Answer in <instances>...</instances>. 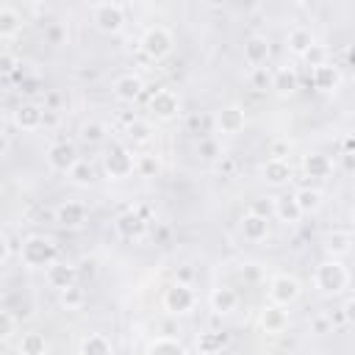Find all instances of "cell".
I'll use <instances>...</instances> for the list:
<instances>
[{
	"instance_id": "1",
	"label": "cell",
	"mask_w": 355,
	"mask_h": 355,
	"mask_svg": "<svg viewBox=\"0 0 355 355\" xmlns=\"http://www.w3.org/2000/svg\"><path fill=\"white\" fill-rule=\"evenodd\" d=\"M19 261L25 269H47L53 261H58V244L55 239L44 233H31L19 241Z\"/></svg>"
},
{
	"instance_id": "2",
	"label": "cell",
	"mask_w": 355,
	"mask_h": 355,
	"mask_svg": "<svg viewBox=\"0 0 355 355\" xmlns=\"http://www.w3.org/2000/svg\"><path fill=\"white\" fill-rule=\"evenodd\" d=\"M313 286H316L322 294H330V297L344 294L347 286H349V269L344 266L341 258H330V255H327V258L319 261L316 269H313Z\"/></svg>"
},
{
	"instance_id": "3",
	"label": "cell",
	"mask_w": 355,
	"mask_h": 355,
	"mask_svg": "<svg viewBox=\"0 0 355 355\" xmlns=\"http://www.w3.org/2000/svg\"><path fill=\"white\" fill-rule=\"evenodd\" d=\"M103 169L108 175V180H125L136 172V158L133 150L125 141H111L103 153Z\"/></svg>"
},
{
	"instance_id": "4",
	"label": "cell",
	"mask_w": 355,
	"mask_h": 355,
	"mask_svg": "<svg viewBox=\"0 0 355 355\" xmlns=\"http://www.w3.org/2000/svg\"><path fill=\"white\" fill-rule=\"evenodd\" d=\"M194 305H197V294H194V288H191L189 283H183V280L169 283V286L164 288V294H161V308H164L169 316H189V313L194 311Z\"/></svg>"
},
{
	"instance_id": "5",
	"label": "cell",
	"mask_w": 355,
	"mask_h": 355,
	"mask_svg": "<svg viewBox=\"0 0 355 355\" xmlns=\"http://www.w3.org/2000/svg\"><path fill=\"white\" fill-rule=\"evenodd\" d=\"M266 297H269V302H277L283 308H291L302 297V283L294 275H288V272H277L266 283Z\"/></svg>"
},
{
	"instance_id": "6",
	"label": "cell",
	"mask_w": 355,
	"mask_h": 355,
	"mask_svg": "<svg viewBox=\"0 0 355 355\" xmlns=\"http://www.w3.org/2000/svg\"><path fill=\"white\" fill-rule=\"evenodd\" d=\"M175 47V36L164 28V25H153L141 33L139 39V50L150 58V61H164Z\"/></svg>"
},
{
	"instance_id": "7",
	"label": "cell",
	"mask_w": 355,
	"mask_h": 355,
	"mask_svg": "<svg viewBox=\"0 0 355 355\" xmlns=\"http://www.w3.org/2000/svg\"><path fill=\"white\" fill-rule=\"evenodd\" d=\"M47 122V108L28 100V103H19L14 111H11V125L22 133H33V130H42Z\"/></svg>"
},
{
	"instance_id": "8",
	"label": "cell",
	"mask_w": 355,
	"mask_h": 355,
	"mask_svg": "<svg viewBox=\"0 0 355 355\" xmlns=\"http://www.w3.org/2000/svg\"><path fill=\"white\" fill-rule=\"evenodd\" d=\"M214 128L219 136H239L247 128V111L239 103H227L214 114Z\"/></svg>"
},
{
	"instance_id": "9",
	"label": "cell",
	"mask_w": 355,
	"mask_h": 355,
	"mask_svg": "<svg viewBox=\"0 0 355 355\" xmlns=\"http://www.w3.org/2000/svg\"><path fill=\"white\" fill-rule=\"evenodd\" d=\"M44 158H47V166H50L53 172H58V175H67V172L75 166V161H78L80 155H78V147H75V141H67V139H61V141H53V144L47 147Z\"/></svg>"
},
{
	"instance_id": "10",
	"label": "cell",
	"mask_w": 355,
	"mask_h": 355,
	"mask_svg": "<svg viewBox=\"0 0 355 355\" xmlns=\"http://www.w3.org/2000/svg\"><path fill=\"white\" fill-rule=\"evenodd\" d=\"M147 108H150V114H153L155 119L169 122V119H175V116L180 114V97H178V92H172V89H155V92L150 94V100H147Z\"/></svg>"
},
{
	"instance_id": "11",
	"label": "cell",
	"mask_w": 355,
	"mask_h": 355,
	"mask_svg": "<svg viewBox=\"0 0 355 355\" xmlns=\"http://www.w3.org/2000/svg\"><path fill=\"white\" fill-rule=\"evenodd\" d=\"M92 19H94L97 31H103V33L111 36V33H119V31L125 28V8H122L119 3L105 0V3H100V6L94 8Z\"/></svg>"
},
{
	"instance_id": "12",
	"label": "cell",
	"mask_w": 355,
	"mask_h": 355,
	"mask_svg": "<svg viewBox=\"0 0 355 355\" xmlns=\"http://www.w3.org/2000/svg\"><path fill=\"white\" fill-rule=\"evenodd\" d=\"M86 216H89V211H86V205L78 202V200H61V202L55 205V211H53L55 225H58V227H67V230L83 227V225H86Z\"/></svg>"
},
{
	"instance_id": "13",
	"label": "cell",
	"mask_w": 355,
	"mask_h": 355,
	"mask_svg": "<svg viewBox=\"0 0 355 355\" xmlns=\"http://www.w3.org/2000/svg\"><path fill=\"white\" fill-rule=\"evenodd\" d=\"M239 233L244 236V241H252V244H261L269 239V216L258 214V211H244L241 219H239Z\"/></svg>"
},
{
	"instance_id": "14",
	"label": "cell",
	"mask_w": 355,
	"mask_h": 355,
	"mask_svg": "<svg viewBox=\"0 0 355 355\" xmlns=\"http://www.w3.org/2000/svg\"><path fill=\"white\" fill-rule=\"evenodd\" d=\"M288 311L283 308V305H277V302H269V305H263L261 308V313H258V327H261V333H266V336H280V333H286L288 330Z\"/></svg>"
},
{
	"instance_id": "15",
	"label": "cell",
	"mask_w": 355,
	"mask_h": 355,
	"mask_svg": "<svg viewBox=\"0 0 355 355\" xmlns=\"http://www.w3.org/2000/svg\"><path fill=\"white\" fill-rule=\"evenodd\" d=\"M261 180L266 183V186H272V189H283V186H288L291 183V164H288V158H266L263 164H261Z\"/></svg>"
},
{
	"instance_id": "16",
	"label": "cell",
	"mask_w": 355,
	"mask_h": 355,
	"mask_svg": "<svg viewBox=\"0 0 355 355\" xmlns=\"http://www.w3.org/2000/svg\"><path fill=\"white\" fill-rule=\"evenodd\" d=\"M311 83L316 92H324V94H333L338 86H341V72L336 64L330 61H319L311 67Z\"/></svg>"
},
{
	"instance_id": "17",
	"label": "cell",
	"mask_w": 355,
	"mask_h": 355,
	"mask_svg": "<svg viewBox=\"0 0 355 355\" xmlns=\"http://www.w3.org/2000/svg\"><path fill=\"white\" fill-rule=\"evenodd\" d=\"M111 92L119 103H136L141 94H144V78L136 75V72H125L119 78H114L111 83Z\"/></svg>"
},
{
	"instance_id": "18",
	"label": "cell",
	"mask_w": 355,
	"mask_h": 355,
	"mask_svg": "<svg viewBox=\"0 0 355 355\" xmlns=\"http://www.w3.org/2000/svg\"><path fill=\"white\" fill-rule=\"evenodd\" d=\"M44 280L50 288H67L72 283H78V266L69 263V261H53L47 269H44Z\"/></svg>"
},
{
	"instance_id": "19",
	"label": "cell",
	"mask_w": 355,
	"mask_h": 355,
	"mask_svg": "<svg viewBox=\"0 0 355 355\" xmlns=\"http://www.w3.org/2000/svg\"><path fill=\"white\" fill-rule=\"evenodd\" d=\"M239 291L230 288V286H216L211 294H208V305L216 316H230L233 311H239Z\"/></svg>"
},
{
	"instance_id": "20",
	"label": "cell",
	"mask_w": 355,
	"mask_h": 355,
	"mask_svg": "<svg viewBox=\"0 0 355 355\" xmlns=\"http://www.w3.org/2000/svg\"><path fill=\"white\" fill-rule=\"evenodd\" d=\"M269 55H272V44H269L266 36L252 33V36L244 39V61L250 64V69L252 67H263L269 61Z\"/></svg>"
},
{
	"instance_id": "21",
	"label": "cell",
	"mask_w": 355,
	"mask_h": 355,
	"mask_svg": "<svg viewBox=\"0 0 355 355\" xmlns=\"http://www.w3.org/2000/svg\"><path fill=\"white\" fill-rule=\"evenodd\" d=\"M144 227H147V219L141 216V211H125V214H119V216L114 219L116 236H119V239H128V241L139 239V236L144 233Z\"/></svg>"
},
{
	"instance_id": "22",
	"label": "cell",
	"mask_w": 355,
	"mask_h": 355,
	"mask_svg": "<svg viewBox=\"0 0 355 355\" xmlns=\"http://www.w3.org/2000/svg\"><path fill=\"white\" fill-rule=\"evenodd\" d=\"M302 175L305 178H313V180H327L333 175V161L330 155L313 150V153H305L302 155Z\"/></svg>"
},
{
	"instance_id": "23",
	"label": "cell",
	"mask_w": 355,
	"mask_h": 355,
	"mask_svg": "<svg viewBox=\"0 0 355 355\" xmlns=\"http://www.w3.org/2000/svg\"><path fill=\"white\" fill-rule=\"evenodd\" d=\"M272 216L283 225H297L302 219V211L297 205V197L294 194H277L272 197Z\"/></svg>"
},
{
	"instance_id": "24",
	"label": "cell",
	"mask_w": 355,
	"mask_h": 355,
	"mask_svg": "<svg viewBox=\"0 0 355 355\" xmlns=\"http://www.w3.org/2000/svg\"><path fill=\"white\" fill-rule=\"evenodd\" d=\"M352 244H355V239H352L349 230H333V233H327L324 241H322L324 255H330V258H344V255H349V252H352Z\"/></svg>"
},
{
	"instance_id": "25",
	"label": "cell",
	"mask_w": 355,
	"mask_h": 355,
	"mask_svg": "<svg viewBox=\"0 0 355 355\" xmlns=\"http://www.w3.org/2000/svg\"><path fill=\"white\" fill-rule=\"evenodd\" d=\"M300 89V75L294 67H277L272 72V92L280 94V97H288Z\"/></svg>"
},
{
	"instance_id": "26",
	"label": "cell",
	"mask_w": 355,
	"mask_h": 355,
	"mask_svg": "<svg viewBox=\"0 0 355 355\" xmlns=\"http://www.w3.org/2000/svg\"><path fill=\"white\" fill-rule=\"evenodd\" d=\"M144 352L147 355H183L186 352V344L178 336L164 333V336H155L153 341H147L144 344Z\"/></svg>"
},
{
	"instance_id": "27",
	"label": "cell",
	"mask_w": 355,
	"mask_h": 355,
	"mask_svg": "<svg viewBox=\"0 0 355 355\" xmlns=\"http://www.w3.org/2000/svg\"><path fill=\"white\" fill-rule=\"evenodd\" d=\"M78 139H80L83 144H89V147L103 144V141L108 139V128H105V122H100V119L89 116V119H83V122H80V128H78Z\"/></svg>"
},
{
	"instance_id": "28",
	"label": "cell",
	"mask_w": 355,
	"mask_h": 355,
	"mask_svg": "<svg viewBox=\"0 0 355 355\" xmlns=\"http://www.w3.org/2000/svg\"><path fill=\"white\" fill-rule=\"evenodd\" d=\"M78 352L80 355H108V352H114V344L105 333H86L78 341Z\"/></svg>"
},
{
	"instance_id": "29",
	"label": "cell",
	"mask_w": 355,
	"mask_h": 355,
	"mask_svg": "<svg viewBox=\"0 0 355 355\" xmlns=\"http://www.w3.org/2000/svg\"><path fill=\"white\" fill-rule=\"evenodd\" d=\"M294 197H297V205H300L302 216L319 214V208H322V202H324V194H322L316 186H302V189L294 191Z\"/></svg>"
},
{
	"instance_id": "30",
	"label": "cell",
	"mask_w": 355,
	"mask_h": 355,
	"mask_svg": "<svg viewBox=\"0 0 355 355\" xmlns=\"http://www.w3.org/2000/svg\"><path fill=\"white\" fill-rule=\"evenodd\" d=\"M153 136H155V130H153V125L147 119H139V116L128 119V125H125V141H130V144H150Z\"/></svg>"
},
{
	"instance_id": "31",
	"label": "cell",
	"mask_w": 355,
	"mask_h": 355,
	"mask_svg": "<svg viewBox=\"0 0 355 355\" xmlns=\"http://www.w3.org/2000/svg\"><path fill=\"white\" fill-rule=\"evenodd\" d=\"M17 352L19 355H47L50 352V341L44 333H22L17 341Z\"/></svg>"
},
{
	"instance_id": "32",
	"label": "cell",
	"mask_w": 355,
	"mask_h": 355,
	"mask_svg": "<svg viewBox=\"0 0 355 355\" xmlns=\"http://www.w3.org/2000/svg\"><path fill=\"white\" fill-rule=\"evenodd\" d=\"M22 31V14L14 6H3L0 8V39L8 42Z\"/></svg>"
},
{
	"instance_id": "33",
	"label": "cell",
	"mask_w": 355,
	"mask_h": 355,
	"mask_svg": "<svg viewBox=\"0 0 355 355\" xmlns=\"http://www.w3.org/2000/svg\"><path fill=\"white\" fill-rule=\"evenodd\" d=\"M286 44H288V50L294 53V55H305L313 44H316V39H313V33L308 31V28H302V25H297V28H291L288 31V36H286Z\"/></svg>"
},
{
	"instance_id": "34",
	"label": "cell",
	"mask_w": 355,
	"mask_h": 355,
	"mask_svg": "<svg viewBox=\"0 0 355 355\" xmlns=\"http://www.w3.org/2000/svg\"><path fill=\"white\" fill-rule=\"evenodd\" d=\"M67 178H69L72 186H78V189H89V186L97 180V172H94V164H92V161L78 158L75 166L67 172Z\"/></svg>"
},
{
	"instance_id": "35",
	"label": "cell",
	"mask_w": 355,
	"mask_h": 355,
	"mask_svg": "<svg viewBox=\"0 0 355 355\" xmlns=\"http://www.w3.org/2000/svg\"><path fill=\"white\" fill-rule=\"evenodd\" d=\"M58 305H61L67 313H78V311H83V305H86V291H83L78 283H72V286H67V288H58Z\"/></svg>"
},
{
	"instance_id": "36",
	"label": "cell",
	"mask_w": 355,
	"mask_h": 355,
	"mask_svg": "<svg viewBox=\"0 0 355 355\" xmlns=\"http://www.w3.org/2000/svg\"><path fill=\"white\" fill-rule=\"evenodd\" d=\"M197 158L200 161H205V164H214V161H219V158H225V150H222V141L216 139V136H202L200 141H197Z\"/></svg>"
},
{
	"instance_id": "37",
	"label": "cell",
	"mask_w": 355,
	"mask_h": 355,
	"mask_svg": "<svg viewBox=\"0 0 355 355\" xmlns=\"http://www.w3.org/2000/svg\"><path fill=\"white\" fill-rule=\"evenodd\" d=\"M136 172H139V178H158V172H161L158 155H153V153L139 155V158H136Z\"/></svg>"
},
{
	"instance_id": "38",
	"label": "cell",
	"mask_w": 355,
	"mask_h": 355,
	"mask_svg": "<svg viewBox=\"0 0 355 355\" xmlns=\"http://www.w3.org/2000/svg\"><path fill=\"white\" fill-rule=\"evenodd\" d=\"M17 327H19L17 316H14L11 311H3V313H0V344H8V341L17 336Z\"/></svg>"
},
{
	"instance_id": "39",
	"label": "cell",
	"mask_w": 355,
	"mask_h": 355,
	"mask_svg": "<svg viewBox=\"0 0 355 355\" xmlns=\"http://www.w3.org/2000/svg\"><path fill=\"white\" fill-rule=\"evenodd\" d=\"M225 344H227V338H225L222 333H202V336L197 338V349H200V352H219Z\"/></svg>"
},
{
	"instance_id": "40",
	"label": "cell",
	"mask_w": 355,
	"mask_h": 355,
	"mask_svg": "<svg viewBox=\"0 0 355 355\" xmlns=\"http://www.w3.org/2000/svg\"><path fill=\"white\" fill-rule=\"evenodd\" d=\"M250 86H252L255 92L272 89V72H269L266 67H252V69H250Z\"/></svg>"
},
{
	"instance_id": "41",
	"label": "cell",
	"mask_w": 355,
	"mask_h": 355,
	"mask_svg": "<svg viewBox=\"0 0 355 355\" xmlns=\"http://www.w3.org/2000/svg\"><path fill=\"white\" fill-rule=\"evenodd\" d=\"M14 255H19V244H14L11 230H3V233H0V263L6 266Z\"/></svg>"
},
{
	"instance_id": "42",
	"label": "cell",
	"mask_w": 355,
	"mask_h": 355,
	"mask_svg": "<svg viewBox=\"0 0 355 355\" xmlns=\"http://www.w3.org/2000/svg\"><path fill=\"white\" fill-rule=\"evenodd\" d=\"M311 333H313V336H327V333H333V319H330L327 313L313 316V319H311Z\"/></svg>"
},
{
	"instance_id": "43",
	"label": "cell",
	"mask_w": 355,
	"mask_h": 355,
	"mask_svg": "<svg viewBox=\"0 0 355 355\" xmlns=\"http://www.w3.org/2000/svg\"><path fill=\"white\" fill-rule=\"evenodd\" d=\"M288 153H291L288 139H275V141L269 144V155H272V158H288Z\"/></svg>"
},
{
	"instance_id": "44",
	"label": "cell",
	"mask_w": 355,
	"mask_h": 355,
	"mask_svg": "<svg viewBox=\"0 0 355 355\" xmlns=\"http://www.w3.org/2000/svg\"><path fill=\"white\" fill-rule=\"evenodd\" d=\"M17 69V58L8 53V50H3V55H0V72L3 75H11Z\"/></svg>"
},
{
	"instance_id": "45",
	"label": "cell",
	"mask_w": 355,
	"mask_h": 355,
	"mask_svg": "<svg viewBox=\"0 0 355 355\" xmlns=\"http://www.w3.org/2000/svg\"><path fill=\"white\" fill-rule=\"evenodd\" d=\"M341 313H344V322H347V324H355V297H347V300H344Z\"/></svg>"
},
{
	"instance_id": "46",
	"label": "cell",
	"mask_w": 355,
	"mask_h": 355,
	"mask_svg": "<svg viewBox=\"0 0 355 355\" xmlns=\"http://www.w3.org/2000/svg\"><path fill=\"white\" fill-rule=\"evenodd\" d=\"M302 58H305V61H308L311 67H313V64H319V61H324V58H322V50H319L316 44H313V47H311V50H308V53H305Z\"/></svg>"
},
{
	"instance_id": "47",
	"label": "cell",
	"mask_w": 355,
	"mask_h": 355,
	"mask_svg": "<svg viewBox=\"0 0 355 355\" xmlns=\"http://www.w3.org/2000/svg\"><path fill=\"white\" fill-rule=\"evenodd\" d=\"M344 150H347V155H349V158H355V130L344 136Z\"/></svg>"
},
{
	"instance_id": "48",
	"label": "cell",
	"mask_w": 355,
	"mask_h": 355,
	"mask_svg": "<svg viewBox=\"0 0 355 355\" xmlns=\"http://www.w3.org/2000/svg\"><path fill=\"white\" fill-rule=\"evenodd\" d=\"M47 36H50V44H61V39H64V31H61L58 25H53Z\"/></svg>"
},
{
	"instance_id": "49",
	"label": "cell",
	"mask_w": 355,
	"mask_h": 355,
	"mask_svg": "<svg viewBox=\"0 0 355 355\" xmlns=\"http://www.w3.org/2000/svg\"><path fill=\"white\" fill-rule=\"evenodd\" d=\"M8 150H11V133H3V150H0V155L8 158Z\"/></svg>"
},
{
	"instance_id": "50",
	"label": "cell",
	"mask_w": 355,
	"mask_h": 355,
	"mask_svg": "<svg viewBox=\"0 0 355 355\" xmlns=\"http://www.w3.org/2000/svg\"><path fill=\"white\" fill-rule=\"evenodd\" d=\"M252 211H258V214L269 216V214H272V202H266V205H263V202H255V205H252Z\"/></svg>"
},
{
	"instance_id": "51",
	"label": "cell",
	"mask_w": 355,
	"mask_h": 355,
	"mask_svg": "<svg viewBox=\"0 0 355 355\" xmlns=\"http://www.w3.org/2000/svg\"><path fill=\"white\" fill-rule=\"evenodd\" d=\"M80 3H86V6H92V8H97L100 3H105V0H80Z\"/></svg>"
},
{
	"instance_id": "52",
	"label": "cell",
	"mask_w": 355,
	"mask_h": 355,
	"mask_svg": "<svg viewBox=\"0 0 355 355\" xmlns=\"http://www.w3.org/2000/svg\"><path fill=\"white\" fill-rule=\"evenodd\" d=\"M22 3H25V6H39L42 0H22Z\"/></svg>"
},
{
	"instance_id": "53",
	"label": "cell",
	"mask_w": 355,
	"mask_h": 355,
	"mask_svg": "<svg viewBox=\"0 0 355 355\" xmlns=\"http://www.w3.org/2000/svg\"><path fill=\"white\" fill-rule=\"evenodd\" d=\"M294 3H297V6H305V3H311V0H294Z\"/></svg>"
},
{
	"instance_id": "54",
	"label": "cell",
	"mask_w": 355,
	"mask_h": 355,
	"mask_svg": "<svg viewBox=\"0 0 355 355\" xmlns=\"http://www.w3.org/2000/svg\"><path fill=\"white\" fill-rule=\"evenodd\" d=\"M349 216H352V227H355V208H352V214H349Z\"/></svg>"
}]
</instances>
